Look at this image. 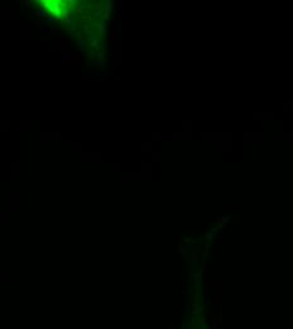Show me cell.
Wrapping results in <instances>:
<instances>
[{"label": "cell", "mask_w": 293, "mask_h": 329, "mask_svg": "<svg viewBox=\"0 0 293 329\" xmlns=\"http://www.w3.org/2000/svg\"><path fill=\"white\" fill-rule=\"evenodd\" d=\"M49 10H51V13L53 14V15H56L54 19L58 22V20L61 19V10H62V9H61V3H59V1H53Z\"/></svg>", "instance_id": "cell-1"}, {"label": "cell", "mask_w": 293, "mask_h": 329, "mask_svg": "<svg viewBox=\"0 0 293 329\" xmlns=\"http://www.w3.org/2000/svg\"><path fill=\"white\" fill-rule=\"evenodd\" d=\"M97 29H99V35H100V37H104L105 33H106V20H101V22L97 24Z\"/></svg>", "instance_id": "cell-2"}, {"label": "cell", "mask_w": 293, "mask_h": 329, "mask_svg": "<svg viewBox=\"0 0 293 329\" xmlns=\"http://www.w3.org/2000/svg\"><path fill=\"white\" fill-rule=\"evenodd\" d=\"M90 40H91V47H92V48H96V49H99V39H97V37H95L94 34H91V35H90Z\"/></svg>", "instance_id": "cell-3"}, {"label": "cell", "mask_w": 293, "mask_h": 329, "mask_svg": "<svg viewBox=\"0 0 293 329\" xmlns=\"http://www.w3.org/2000/svg\"><path fill=\"white\" fill-rule=\"evenodd\" d=\"M104 9H105V13H109L111 12V9H113V1L111 0H106L105 1V6H104Z\"/></svg>", "instance_id": "cell-4"}, {"label": "cell", "mask_w": 293, "mask_h": 329, "mask_svg": "<svg viewBox=\"0 0 293 329\" xmlns=\"http://www.w3.org/2000/svg\"><path fill=\"white\" fill-rule=\"evenodd\" d=\"M37 27H39V29H40V32L42 33H47L48 32V29H47V23H39V22H37V23H34Z\"/></svg>", "instance_id": "cell-5"}, {"label": "cell", "mask_w": 293, "mask_h": 329, "mask_svg": "<svg viewBox=\"0 0 293 329\" xmlns=\"http://www.w3.org/2000/svg\"><path fill=\"white\" fill-rule=\"evenodd\" d=\"M69 56H71V55H68L67 51H64V49L61 51V60H62V61H68V60H71Z\"/></svg>", "instance_id": "cell-6"}, {"label": "cell", "mask_w": 293, "mask_h": 329, "mask_svg": "<svg viewBox=\"0 0 293 329\" xmlns=\"http://www.w3.org/2000/svg\"><path fill=\"white\" fill-rule=\"evenodd\" d=\"M34 14H35V15H38V17H40V18H46V19H47V14H46V12H44L43 9H38V10H35Z\"/></svg>", "instance_id": "cell-7"}, {"label": "cell", "mask_w": 293, "mask_h": 329, "mask_svg": "<svg viewBox=\"0 0 293 329\" xmlns=\"http://www.w3.org/2000/svg\"><path fill=\"white\" fill-rule=\"evenodd\" d=\"M61 17H63L64 19H66L67 17H69V9H66V8L62 9V10H61Z\"/></svg>", "instance_id": "cell-8"}, {"label": "cell", "mask_w": 293, "mask_h": 329, "mask_svg": "<svg viewBox=\"0 0 293 329\" xmlns=\"http://www.w3.org/2000/svg\"><path fill=\"white\" fill-rule=\"evenodd\" d=\"M42 4H43V8H47V9H51V4H52V1L51 0H43L42 1Z\"/></svg>", "instance_id": "cell-9"}, {"label": "cell", "mask_w": 293, "mask_h": 329, "mask_svg": "<svg viewBox=\"0 0 293 329\" xmlns=\"http://www.w3.org/2000/svg\"><path fill=\"white\" fill-rule=\"evenodd\" d=\"M86 8V5H83V4H80L78 5V8H77V13L80 14V15H82L83 14V9Z\"/></svg>", "instance_id": "cell-10"}, {"label": "cell", "mask_w": 293, "mask_h": 329, "mask_svg": "<svg viewBox=\"0 0 293 329\" xmlns=\"http://www.w3.org/2000/svg\"><path fill=\"white\" fill-rule=\"evenodd\" d=\"M78 46H80L81 51H85V40H83V39H78Z\"/></svg>", "instance_id": "cell-11"}, {"label": "cell", "mask_w": 293, "mask_h": 329, "mask_svg": "<svg viewBox=\"0 0 293 329\" xmlns=\"http://www.w3.org/2000/svg\"><path fill=\"white\" fill-rule=\"evenodd\" d=\"M64 24H73V19H72V17L69 15V17H67L66 19H64Z\"/></svg>", "instance_id": "cell-12"}, {"label": "cell", "mask_w": 293, "mask_h": 329, "mask_svg": "<svg viewBox=\"0 0 293 329\" xmlns=\"http://www.w3.org/2000/svg\"><path fill=\"white\" fill-rule=\"evenodd\" d=\"M96 58H97L99 61H103V52L101 51H99L97 55H96Z\"/></svg>", "instance_id": "cell-13"}, {"label": "cell", "mask_w": 293, "mask_h": 329, "mask_svg": "<svg viewBox=\"0 0 293 329\" xmlns=\"http://www.w3.org/2000/svg\"><path fill=\"white\" fill-rule=\"evenodd\" d=\"M104 65H105V61H96V62H95V66H100V67H103Z\"/></svg>", "instance_id": "cell-14"}, {"label": "cell", "mask_w": 293, "mask_h": 329, "mask_svg": "<svg viewBox=\"0 0 293 329\" xmlns=\"http://www.w3.org/2000/svg\"><path fill=\"white\" fill-rule=\"evenodd\" d=\"M101 8H103V4H101V3H97V4H96V9H97V12H101Z\"/></svg>", "instance_id": "cell-15"}, {"label": "cell", "mask_w": 293, "mask_h": 329, "mask_svg": "<svg viewBox=\"0 0 293 329\" xmlns=\"http://www.w3.org/2000/svg\"><path fill=\"white\" fill-rule=\"evenodd\" d=\"M32 3H33V1H30V0H25V1H24V4L28 6V8H30V4H32Z\"/></svg>", "instance_id": "cell-16"}, {"label": "cell", "mask_w": 293, "mask_h": 329, "mask_svg": "<svg viewBox=\"0 0 293 329\" xmlns=\"http://www.w3.org/2000/svg\"><path fill=\"white\" fill-rule=\"evenodd\" d=\"M104 18L108 19V18H109V13H104Z\"/></svg>", "instance_id": "cell-17"}, {"label": "cell", "mask_w": 293, "mask_h": 329, "mask_svg": "<svg viewBox=\"0 0 293 329\" xmlns=\"http://www.w3.org/2000/svg\"><path fill=\"white\" fill-rule=\"evenodd\" d=\"M100 15H101V12H96V14H95V17H96V18H99V17H100Z\"/></svg>", "instance_id": "cell-18"}, {"label": "cell", "mask_w": 293, "mask_h": 329, "mask_svg": "<svg viewBox=\"0 0 293 329\" xmlns=\"http://www.w3.org/2000/svg\"><path fill=\"white\" fill-rule=\"evenodd\" d=\"M87 8H89V9H92V8H94V5H92V4H90V5H87Z\"/></svg>", "instance_id": "cell-19"}]
</instances>
